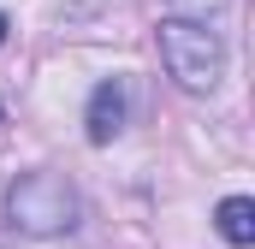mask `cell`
I'll use <instances>...</instances> for the list:
<instances>
[{"mask_svg": "<svg viewBox=\"0 0 255 249\" xmlns=\"http://www.w3.org/2000/svg\"><path fill=\"white\" fill-rule=\"evenodd\" d=\"M0 42H6V12H0Z\"/></svg>", "mask_w": 255, "mask_h": 249, "instance_id": "obj_6", "label": "cell"}, {"mask_svg": "<svg viewBox=\"0 0 255 249\" xmlns=\"http://www.w3.org/2000/svg\"><path fill=\"white\" fill-rule=\"evenodd\" d=\"M214 226H220V238H226L232 249H250L255 244V202L250 196H226L220 214H214Z\"/></svg>", "mask_w": 255, "mask_h": 249, "instance_id": "obj_4", "label": "cell"}, {"mask_svg": "<svg viewBox=\"0 0 255 249\" xmlns=\"http://www.w3.org/2000/svg\"><path fill=\"white\" fill-rule=\"evenodd\" d=\"M125 77H107V83H95V95H89V113H83V130H89V142L95 148H107L119 130H125Z\"/></svg>", "mask_w": 255, "mask_h": 249, "instance_id": "obj_3", "label": "cell"}, {"mask_svg": "<svg viewBox=\"0 0 255 249\" xmlns=\"http://www.w3.org/2000/svg\"><path fill=\"white\" fill-rule=\"evenodd\" d=\"M154 42H160L166 77H172L184 95H208V89L220 83V71H226V42H220V30H208V24H196V18H160Z\"/></svg>", "mask_w": 255, "mask_h": 249, "instance_id": "obj_2", "label": "cell"}, {"mask_svg": "<svg viewBox=\"0 0 255 249\" xmlns=\"http://www.w3.org/2000/svg\"><path fill=\"white\" fill-rule=\"evenodd\" d=\"M6 220H12V232H24V238H60V232H77L83 196H77V184H71L65 172L36 166V172H18V178L6 184Z\"/></svg>", "mask_w": 255, "mask_h": 249, "instance_id": "obj_1", "label": "cell"}, {"mask_svg": "<svg viewBox=\"0 0 255 249\" xmlns=\"http://www.w3.org/2000/svg\"><path fill=\"white\" fill-rule=\"evenodd\" d=\"M166 6H172V18H196V24H202V18H214L226 0H166Z\"/></svg>", "mask_w": 255, "mask_h": 249, "instance_id": "obj_5", "label": "cell"}]
</instances>
